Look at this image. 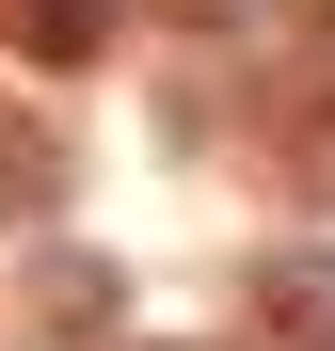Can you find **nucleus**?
<instances>
[{
    "instance_id": "nucleus-1",
    "label": "nucleus",
    "mask_w": 335,
    "mask_h": 351,
    "mask_svg": "<svg viewBox=\"0 0 335 351\" xmlns=\"http://www.w3.org/2000/svg\"><path fill=\"white\" fill-rule=\"evenodd\" d=\"M256 304H271V335H288V351H335V256H271Z\"/></svg>"
},
{
    "instance_id": "nucleus-2",
    "label": "nucleus",
    "mask_w": 335,
    "mask_h": 351,
    "mask_svg": "<svg viewBox=\"0 0 335 351\" xmlns=\"http://www.w3.org/2000/svg\"><path fill=\"white\" fill-rule=\"evenodd\" d=\"M96 32H112V0H16V48H32L48 80H64V64H96Z\"/></svg>"
},
{
    "instance_id": "nucleus-3",
    "label": "nucleus",
    "mask_w": 335,
    "mask_h": 351,
    "mask_svg": "<svg viewBox=\"0 0 335 351\" xmlns=\"http://www.w3.org/2000/svg\"><path fill=\"white\" fill-rule=\"evenodd\" d=\"M32 304L64 319V335H96V319H112V271H96V256H48V271H32Z\"/></svg>"
},
{
    "instance_id": "nucleus-4",
    "label": "nucleus",
    "mask_w": 335,
    "mask_h": 351,
    "mask_svg": "<svg viewBox=\"0 0 335 351\" xmlns=\"http://www.w3.org/2000/svg\"><path fill=\"white\" fill-rule=\"evenodd\" d=\"M32 192H64V160H32V128H0V208H32Z\"/></svg>"
},
{
    "instance_id": "nucleus-5",
    "label": "nucleus",
    "mask_w": 335,
    "mask_h": 351,
    "mask_svg": "<svg viewBox=\"0 0 335 351\" xmlns=\"http://www.w3.org/2000/svg\"><path fill=\"white\" fill-rule=\"evenodd\" d=\"M176 16H192V32H240V16H256V0H176Z\"/></svg>"
},
{
    "instance_id": "nucleus-6",
    "label": "nucleus",
    "mask_w": 335,
    "mask_h": 351,
    "mask_svg": "<svg viewBox=\"0 0 335 351\" xmlns=\"http://www.w3.org/2000/svg\"><path fill=\"white\" fill-rule=\"evenodd\" d=\"M319 64H335V0H319Z\"/></svg>"
}]
</instances>
